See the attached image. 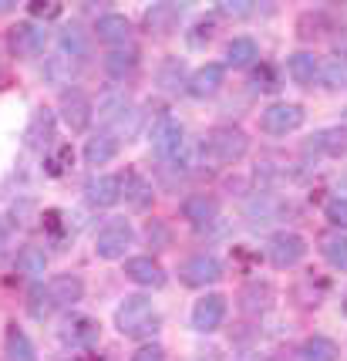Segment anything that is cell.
I'll return each mask as SVG.
<instances>
[{"instance_id":"30bf717a","label":"cell","mask_w":347,"mask_h":361,"mask_svg":"<svg viewBox=\"0 0 347 361\" xmlns=\"http://www.w3.org/2000/svg\"><path fill=\"white\" fill-rule=\"evenodd\" d=\"M222 321H226V298L222 294H206L192 304V328L196 331L213 334L222 328Z\"/></svg>"},{"instance_id":"f546056e","label":"cell","mask_w":347,"mask_h":361,"mask_svg":"<svg viewBox=\"0 0 347 361\" xmlns=\"http://www.w3.org/2000/svg\"><path fill=\"white\" fill-rule=\"evenodd\" d=\"M317 149L327 152V156H344L347 152V128H327V132H317Z\"/></svg>"},{"instance_id":"ab89813d","label":"cell","mask_w":347,"mask_h":361,"mask_svg":"<svg viewBox=\"0 0 347 361\" xmlns=\"http://www.w3.org/2000/svg\"><path fill=\"white\" fill-rule=\"evenodd\" d=\"M145 236H149V243H152V247H169V230H165V223L162 220H149Z\"/></svg>"},{"instance_id":"3957f363","label":"cell","mask_w":347,"mask_h":361,"mask_svg":"<svg viewBox=\"0 0 347 361\" xmlns=\"http://www.w3.org/2000/svg\"><path fill=\"white\" fill-rule=\"evenodd\" d=\"M98 115H101V122L108 126V135H135L139 132V111L135 105L128 102L125 94H108L101 105H98Z\"/></svg>"},{"instance_id":"9a60e30c","label":"cell","mask_w":347,"mask_h":361,"mask_svg":"<svg viewBox=\"0 0 347 361\" xmlns=\"http://www.w3.org/2000/svg\"><path fill=\"white\" fill-rule=\"evenodd\" d=\"M222 78H226V71H222V64H203V68H196L192 71V78L186 81V92L192 94V98H209V94L220 92Z\"/></svg>"},{"instance_id":"9c48e42d","label":"cell","mask_w":347,"mask_h":361,"mask_svg":"<svg viewBox=\"0 0 347 361\" xmlns=\"http://www.w3.org/2000/svg\"><path fill=\"white\" fill-rule=\"evenodd\" d=\"M182 126L175 122L172 115H162L156 126H152V132H149V142H152V152H156L158 159H175L179 156V149H182Z\"/></svg>"},{"instance_id":"2e32d148","label":"cell","mask_w":347,"mask_h":361,"mask_svg":"<svg viewBox=\"0 0 347 361\" xmlns=\"http://www.w3.org/2000/svg\"><path fill=\"white\" fill-rule=\"evenodd\" d=\"M95 37L101 44L122 47L128 37H132V24H128L125 14H101L95 24Z\"/></svg>"},{"instance_id":"836d02e7","label":"cell","mask_w":347,"mask_h":361,"mask_svg":"<svg viewBox=\"0 0 347 361\" xmlns=\"http://www.w3.org/2000/svg\"><path fill=\"white\" fill-rule=\"evenodd\" d=\"M41 132H44V139H54V118H51L48 109H41L37 115H34L31 128H27V145H34V149H37V142H41Z\"/></svg>"},{"instance_id":"4dcf8cb0","label":"cell","mask_w":347,"mask_h":361,"mask_svg":"<svg viewBox=\"0 0 347 361\" xmlns=\"http://www.w3.org/2000/svg\"><path fill=\"white\" fill-rule=\"evenodd\" d=\"M324 260L334 270H347V236L344 233H334L324 240Z\"/></svg>"},{"instance_id":"52a82bcc","label":"cell","mask_w":347,"mask_h":361,"mask_svg":"<svg viewBox=\"0 0 347 361\" xmlns=\"http://www.w3.org/2000/svg\"><path fill=\"white\" fill-rule=\"evenodd\" d=\"M222 277V264L213 253H192L189 260H182L179 267V281L186 287H206V283H216Z\"/></svg>"},{"instance_id":"5b68a950","label":"cell","mask_w":347,"mask_h":361,"mask_svg":"<svg viewBox=\"0 0 347 361\" xmlns=\"http://www.w3.org/2000/svg\"><path fill=\"white\" fill-rule=\"evenodd\" d=\"M58 111H61V122L71 128V132H84V128L92 126V118H95V105H92V98L81 92V88L61 92Z\"/></svg>"},{"instance_id":"d6a6232c","label":"cell","mask_w":347,"mask_h":361,"mask_svg":"<svg viewBox=\"0 0 347 361\" xmlns=\"http://www.w3.org/2000/svg\"><path fill=\"white\" fill-rule=\"evenodd\" d=\"M71 162H75V149H71L68 142H61L54 152H48V156H44V169H48V176H54V179H58V176L68 173V166H71Z\"/></svg>"},{"instance_id":"8992f818","label":"cell","mask_w":347,"mask_h":361,"mask_svg":"<svg viewBox=\"0 0 347 361\" xmlns=\"http://www.w3.org/2000/svg\"><path fill=\"white\" fill-rule=\"evenodd\" d=\"M7 47L11 54L27 61V58H37L44 51V27L34 24V20H17L14 27L7 31Z\"/></svg>"},{"instance_id":"f1b7e54d","label":"cell","mask_w":347,"mask_h":361,"mask_svg":"<svg viewBox=\"0 0 347 361\" xmlns=\"http://www.w3.org/2000/svg\"><path fill=\"white\" fill-rule=\"evenodd\" d=\"M44 78H48L51 85H71V78H75V61H68L64 54L48 58V61H44Z\"/></svg>"},{"instance_id":"8d00e7d4","label":"cell","mask_w":347,"mask_h":361,"mask_svg":"<svg viewBox=\"0 0 347 361\" xmlns=\"http://www.w3.org/2000/svg\"><path fill=\"white\" fill-rule=\"evenodd\" d=\"M158 81H162V88H165V92H175V88H179V81H182V64L175 61V58H169V61L162 64V71H158Z\"/></svg>"},{"instance_id":"d4e9b609","label":"cell","mask_w":347,"mask_h":361,"mask_svg":"<svg viewBox=\"0 0 347 361\" xmlns=\"http://www.w3.org/2000/svg\"><path fill=\"white\" fill-rule=\"evenodd\" d=\"M317 71H320V61H317L310 51H297V54H290V61H286V75L297 81V85H314Z\"/></svg>"},{"instance_id":"5bb4252c","label":"cell","mask_w":347,"mask_h":361,"mask_svg":"<svg viewBox=\"0 0 347 361\" xmlns=\"http://www.w3.org/2000/svg\"><path fill=\"white\" fill-rule=\"evenodd\" d=\"M125 277L139 287H162L165 283V270L152 257H128L125 260Z\"/></svg>"},{"instance_id":"8fae6325","label":"cell","mask_w":347,"mask_h":361,"mask_svg":"<svg viewBox=\"0 0 347 361\" xmlns=\"http://www.w3.org/2000/svg\"><path fill=\"white\" fill-rule=\"evenodd\" d=\"M303 126V109L290 105V102H277L263 111V132L270 135H286V132H297Z\"/></svg>"},{"instance_id":"60d3db41","label":"cell","mask_w":347,"mask_h":361,"mask_svg":"<svg viewBox=\"0 0 347 361\" xmlns=\"http://www.w3.org/2000/svg\"><path fill=\"white\" fill-rule=\"evenodd\" d=\"M132 361H165V348L162 345H142L135 355H132Z\"/></svg>"},{"instance_id":"ba28073f","label":"cell","mask_w":347,"mask_h":361,"mask_svg":"<svg viewBox=\"0 0 347 361\" xmlns=\"http://www.w3.org/2000/svg\"><path fill=\"white\" fill-rule=\"evenodd\" d=\"M307 257V240L300 233H290V230H280V233H273L270 240V264L273 267H297L300 260Z\"/></svg>"},{"instance_id":"7a4b0ae2","label":"cell","mask_w":347,"mask_h":361,"mask_svg":"<svg viewBox=\"0 0 347 361\" xmlns=\"http://www.w3.org/2000/svg\"><path fill=\"white\" fill-rule=\"evenodd\" d=\"M115 328L125 338H152L158 331V311L145 294H132L115 307Z\"/></svg>"},{"instance_id":"f35d334b","label":"cell","mask_w":347,"mask_h":361,"mask_svg":"<svg viewBox=\"0 0 347 361\" xmlns=\"http://www.w3.org/2000/svg\"><path fill=\"white\" fill-rule=\"evenodd\" d=\"M253 85H256V88H263V92H277V88H280L277 71H273L270 64H260V68L253 71Z\"/></svg>"},{"instance_id":"cb8c5ba5","label":"cell","mask_w":347,"mask_h":361,"mask_svg":"<svg viewBox=\"0 0 347 361\" xmlns=\"http://www.w3.org/2000/svg\"><path fill=\"white\" fill-rule=\"evenodd\" d=\"M179 14H182L179 4H152L149 14H145V24H149V31L169 34V31H175V24H179Z\"/></svg>"},{"instance_id":"7bdbcfd3","label":"cell","mask_w":347,"mask_h":361,"mask_svg":"<svg viewBox=\"0 0 347 361\" xmlns=\"http://www.w3.org/2000/svg\"><path fill=\"white\" fill-rule=\"evenodd\" d=\"M27 11H31V17H58L61 14V7H58V4H41V0H34Z\"/></svg>"},{"instance_id":"ffe728a7","label":"cell","mask_w":347,"mask_h":361,"mask_svg":"<svg viewBox=\"0 0 347 361\" xmlns=\"http://www.w3.org/2000/svg\"><path fill=\"white\" fill-rule=\"evenodd\" d=\"M58 44H61V54L68 58V61H84V58L92 54V37H88V31H81L78 24L61 27Z\"/></svg>"},{"instance_id":"b9f144b4","label":"cell","mask_w":347,"mask_h":361,"mask_svg":"<svg viewBox=\"0 0 347 361\" xmlns=\"http://www.w3.org/2000/svg\"><path fill=\"white\" fill-rule=\"evenodd\" d=\"M213 37V20H199L196 24V34H189V44L192 47H203V41Z\"/></svg>"},{"instance_id":"4316f807","label":"cell","mask_w":347,"mask_h":361,"mask_svg":"<svg viewBox=\"0 0 347 361\" xmlns=\"http://www.w3.org/2000/svg\"><path fill=\"white\" fill-rule=\"evenodd\" d=\"M300 358L303 361H337V345L324 334H314L300 345Z\"/></svg>"},{"instance_id":"7402d4cb","label":"cell","mask_w":347,"mask_h":361,"mask_svg":"<svg viewBox=\"0 0 347 361\" xmlns=\"http://www.w3.org/2000/svg\"><path fill=\"white\" fill-rule=\"evenodd\" d=\"M115 156H118V139L108 135V132H98V135L84 142V162L88 166H105Z\"/></svg>"},{"instance_id":"603a6c76","label":"cell","mask_w":347,"mask_h":361,"mask_svg":"<svg viewBox=\"0 0 347 361\" xmlns=\"http://www.w3.org/2000/svg\"><path fill=\"white\" fill-rule=\"evenodd\" d=\"M4 355L7 361H37V351H34L31 338L17 324H7V334H4Z\"/></svg>"},{"instance_id":"d6986e66","label":"cell","mask_w":347,"mask_h":361,"mask_svg":"<svg viewBox=\"0 0 347 361\" xmlns=\"http://www.w3.org/2000/svg\"><path fill=\"white\" fill-rule=\"evenodd\" d=\"M105 71L115 81H125L139 71V51L135 47H111L105 54Z\"/></svg>"},{"instance_id":"74e56055","label":"cell","mask_w":347,"mask_h":361,"mask_svg":"<svg viewBox=\"0 0 347 361\" xmlns=\"http://www.w3.org/2000/svg\"><path fill=\"white\" fill-rule=\"evenodd\" d=\"M324 216H327V223L331 226H337V230H347V200H331V203L324 206Z\"/></svg>"},{"instance_id":"bcb514c9","label":"cell","mask_w":347,"mask_h":361,"mask_svg":"<svg viewBox=\"0 0 347 361\" xmlns=\"http://www.w3.org/2000/svg\"><path fill=\"white\" fill-rule=\"evenodd\" d=\"M344 311H347V304H344Z\"/></svg>"},{"instance_id":"44dd1931","label":"cell","mask_w":347,"mask_h":361,"mask_svg":"<svg viewBox=\"0 0 347 361\" xmlns=\"http://www.w3.org/2000/svg\"><path fill=\"white\" fill-rule=\"evenodd\" d=\"M98 334H101V324H98L95 317L78 314L64 324V341H71L75 348H92L98 341Z\"/></svg>"},{"instance_id":"ac0fdd59","label":"cell","mask_w":347,"mask_h":361,"mask_svg":"<svg viewBox=\"0 0 347 361\" xmlns=\"http://www.w3.org/2000/svg\"><path fill=\"white\" fill-rule=\"evenodd\" d=\"M118 179H122V196L132 203V209H149V206H152L156 192H152V186H149V179H145L142 173L128 169V173L118 176Z\"/></svg>"},{"instance_id":"ee69618b","label":"cell","mask_w":347,"mask_h":361,"mask_svg":"<svg viewBox=\"0 0 347 361\" xmlns=\"http://www.w3.org/2000/svg\"><path fill=\"white\" fill-rule=\"evenodd\" d=\"M253 7L246 4V0H239V4H222V14H236V17H243V14H250Z\"/></svg>"},{"instance_id":"d590c367","label":"cell","mask_w":347,"mask_h":361,"mask_svg":"<svg viewBox=\"0 0 347 361\" xmlns=\"http://www.w3.org/2000/svg\"><path fill=\"white\" fill-rule=\"evenodd\" d=\"M270 304V287H260V283H253V287H246L243 290V311H263Z\"/></svg>"},{"instance_id":"4fadbf2b","label":"cell","mask_w":347,"mask_h":361,"mask_svg":"<svg viewBox=\"0 0 347 361\" xmlns=\"http://www.w3.org/2000/svg\"><path fill=\"white\" fill-rule=\"evenodd\" d=\"M84 200L95 209H108L122 200V179L118 176H95L84 183Z\"/></svg>"},{"instance_id":"83f0119b","label":"cell","mask_w":347,"mask_h":361,"mask_svg":"<svg viewBox=\"0 0 347 361\" xmlns=\"http://www.w3.org/2000/svg\"><path fill=\"white\" fill-rule=\"evenodd\" d=\"M17 270L27 274V277H41L48 270V253L41 250V247H24V250L17 253Z\"/></svg>"},{"instance_id":"277c9868","label":"cell","mask_w":347,"mask_h":361,"mask_svg":"<svg viewBox=\"0 0 347 361\" xmlns=\"http://www.w3.org/2000/svg\"><path fill=\"white\" fill-rule=\"evenodd\" d=\"M132 240H135V230H132V223L122 220V216H115L108 220L95 236V253L101 260H118V257H125V250L132 247Z\"/></svg>"},{"instance_id":"7c38bea8","label":"cell","mask_w":347,"mask_h":361,"mask_svg":"<svg viewBox=\"0 0 347 361\" xmlns=\"http://www.w3.org/2000/svg\"><path fill=\"white\" fill-rule=\"evenodd\" d=\"M44 290H48V300L54 311H58V307H71V304H78V300L84 298V283H81V277H75V274L51 277V281L44 283Z\"/></svg>"},{"instance_id":"e575fe53","label":"cell","mask_w":347,"mask_h":361,"mask_svg":"<svg viewBox=\"0 0 347 361\" xmlns=\"http://www.w3.org/2000/svg\"><path fill=\"white\" fill-rule=\"evenodd\" d=\"M27 311H31L34 321H44V317L54 314V307H51L48 290H44V287H34V290H31V300H27Z\"/></svg>"},{"instance_id":"f6af8a7d","label":"cell","mask_w":347,"mask_h":361,"mask_svg":"<svg viewBox=\"0 0 347 361\" xmlns=\"http://www.w3.org/2000/svg\"><path fill=\"white\" fill-rule=\"evenodd\" d=\"M4 81H7V61L0 58V85H4Z\"/></svg>"},{"instance_id":"484cf974","label":"cell","mask_w":347,"mask_h":361,"mask_svg":"<svg viewBox=\"0 0 347 361\" xmlns=\"http://www.w3.org/2000/svg\"><path fill=\"white\" fill-rule=\"evenodd\" d=\"M260 58V47L253 37H233L229 44H226V61L233 64V68H246Z\"/></svg>"},{"instance_id":"1f68e13d","label":"cell","mask_w":347,"mask_h":361,"mask_svg":"<svg viewBox=\"0 0 347 361\" xmlns=\"http://www.w3.org/2000/svg\"><path fill=\"white\" fill-rule=\"evenodd\" d=\"M320 81H324V88H331V92H337V88H344L347 85V64L341 61V58H331V61L320 64Z\"/></svg>"},{"instance_id":"e0dca14e","label":"cell","mask_w":347,"mask_h":361,"mask_svg":"<svg viewBox=\"0 0 347 361\" xmlns=\"http://www.w3.org/2000/svg\"><path fill=\"white\" fill-rule=\"evenodd\" d=\"M182 216L192 223V226H206V223L220 220V203L206 192H196V196H186L182 200Z\"/></svg>"},{"instance_id":"6da1fadb","label":"cell","mask_w":347,"mask_h":361,"mask_svg":"<svg viewBox=\"0 0 347 361\" xmlns=\"http://www.w3.org/2000/svg\"><path fill=\"white\" fill-rule=\"evenodd\" d=\"M246 149H250V139L236 126L209 128L203 135V145H199V152H203V159L209 166H233V162H239L246 156Z\"/></svg>"}]
</instances>
